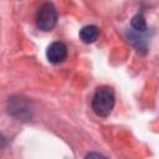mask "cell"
<instances>
[{"mask_svg":"<svg viewBox=\"0 0 159 159\" xmlns=\"http://www.w3.org/2000/svg\"><path fill=\"white\" fill-rule=\"evenodd\" d=\"M116 103L114 92L108 86H101L96 89L92 98V109L97 116L107 117L113 111Z\"/></svg>","mask_w":159,"mask_h":159,"instance_id":"6da1fadb","label":"cell"},{"mask_svg":"<svg viewBox=\"0 0 159 159\" xmlns=\"http://www.w3.org/2000/svg\"><path fill=\"white\" fill-rule=\"evenodd\" d=\"M57 22V11L51 2H45L40 6L36 14V25L42 31H51Z\"/></svg>","mask_w":159,"mask_h":159,"instance_id":"7a4b0ae2","label":"cell"},{"mask_svg":"<svg viewBox=\"0 0 159 159\" xmlns=\"http://www.w3.org/2000/svg\"><path fill=\"white\" fill-rule=\"evenodd\" d=\"M46 56L51 63H61L67 57V47L65 46V43H62L60 41L52 42L47 47Z\"/></svg>","mask_w":159,"mask_h":159,"instance_id":"3957f363","label":"cell"},{"mask_svg":"<svg viewBox=\"0 0 159 159\" xmlns=\"http://www.w3.org/2000/svg\"><path fill=\"white\" fill-rule=\"evenodd\" d=\"M99 36V29L94 25H88L84 26L80 30V39L84 43H92L94 42Z\"/></svg>","mask_w":159,"mask_h":159,"instance_id":"277c9868","label":"cell"},{"mask_svg":"<svg viewBox=\"0 0 159 159\" xmlns=\"http://www.w3.org/2000/svg\"><path fill=\"white\" fill-rule=\"evenodd\" d=\"M128 39L138 51H145L147 50V40L144 39L143 32L130 30V31H128Z\"/></svg>","mask_w":159,"mask_h":159,"instance_id":"5b68a950","label":"cell"},{"mask_svg":"<svg viewBox=\"0 0 159 159\" xmlns=\"http://www.w3.org/2000/svg\"><path fill=\"white\" fill-rule=\"evenodd\" d=\"M130 26L134 31H138V32H143L145 34L148 31V26H147V22H145V19L142 14H137L135 16H133L132 21H130Z\"/></svg>","mask_w":159,"mask_h":159,"instance_id":"8992f818","label":"cell"}]
</instances>
